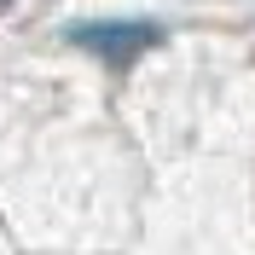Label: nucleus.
I'll return each instance as SVG.
<instances>
[{"instance_id": "nucleus-1", "label": "nucleus", "mask_w": 255, "mask_h": 255, "mask_svg": "<svg viewBox=\"0 0 255 255\" xmlns=\"http://www.w3.org/2000/svg\"><path fill=\"white\" fill-rule=\"evenodd\" d=\"M70 41H76L81 52H93V58L105 64H133L145 47H157V23L151 17H111V23H81V29H70Z\"/></svg>"}, {"instance_id": "nucleus-2", "label": "nucleus", "mask_w": 255, "mask_h": 255, "mask_svg": "<svg viewBox=\"0 0 255 255\" xmlns=\"http://www.w3.org/2000/svg\"><path fill=\"white\" fill-rule=\"evenodd\" d=\"M6 6H12V0H0V12H6Z\"/></svg>"}]
</instances>
